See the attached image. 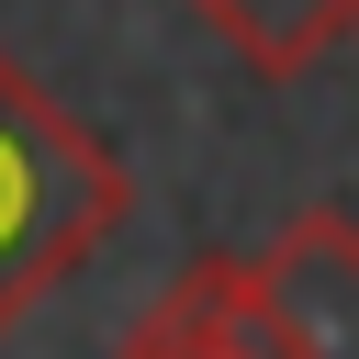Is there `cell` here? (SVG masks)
<instances>
[{
    "label": "cell",
    "instance_id": "cell-4",
    "mask_svg": "<svg viewBox=\"0 0 359 359\" xmlns=\"http://www.w3.org/2000/svg\"><path fill=\"white\" fill-rule=\"evenodd\" d=\"M247 67H269V79H303L337 34H359V0H191Z\"/></svg>",
    "mask_w": 359,
    "mask_h": 359
},
{
    "label": "cell",
    "instance_id": "cell-1",
    "mask_svg": "<svg viewBox=\"0 0 359 359\" xmlns=\"http://www.w3.org/2000/svg\"><path fill=\"white\" fill-rule=\"evenodd\" d=\"M135 213L123 157L22 67L0 56V337Z\"/></svg>",
    "mask_w": 359,
    "mask_h": 359
},
{
    "label": "cell",
    "instance_id": "cell-2",
    "mask_svg": "<svg viewBox=\"0 0 359 359\" xmlns=\"http://www.w3.org/2000/svg\"><path fill=\"white\" fill-rule=\"evenodd\" d=\"M269 280L292 314V359H359V224L337 202H303L269 236Z\"/></svg>",
    "mask_w": 359,
    "mask_h": 359
},
{
    "label": "cell",
    "instance_id": "cell-3",
    "mask_svg": "<svg viewBox=\"0 0 359 359\" xmlns=\"http://www.w3.org/2000/svg\"><path fill=\"white\" fill-rule=\"evenodd\" d=\"M146 325L202 337L213 359H292V314H280L269 258H191V269L146 303Z\"/></svg>",
    "mask_w": 359,
    "mask_h": 359
}]
</instances>
